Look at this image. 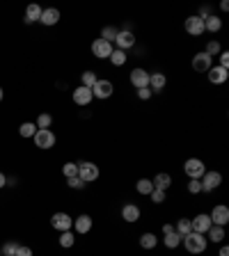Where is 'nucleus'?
I'll use <instances>...</instances> for the list:
<instances>
[{
    "instance_id": "21",
    "label": "nucleus",
    "mask_w": 229,
    "mask_h": 256,
    "mask_svg": "<svg viewBox=\"0 0 229 256\" xmlns=\"http://www.w3.org/2000/svg\"><path fill=\"white\" fill-rule=\"evenodd\" d=\"M152 183H153V190H163V192H168V190L172 188V176H170L168 172H158L152 179Z\"/></svg>"
},
{
    "instance_id": "48",
    "label": "nucleus",
    "mask_w": 229,
    "mask_h": 256,
    "mask_svg": "<svg viewBox=\"0 0 229 256\" xmlns=\"http://www.w3.org/2000/svg\"><path fill=\"white\" fill-rule=\"evenodd\" d=\"M2 96H5V91H2V87H0V101H2Z\"/></svg>"
},
{
    "instance_id": "36",
    "label": "nucleus",
    "mask_w": 229,
    "mask_h": 256,
    "mask_svg": "<svg viewBox=\"0 0 229 256\" xmlns=\"http://www.w3.org/2000/svg\"><path fill=\"white\" fill-rule=\"evenodd\" d=\"M37 128H51L53 126V114H48V112H41L37 117V124H35Z\"/></svg>"
},
{
    "instance_id": "37",
    "label": "nucleus",
    "mask_w": 229,
    "mask_h": 256,
    "mask_svg": "<svg viewBox=\"0 0 229 256\" xmlns=\"http://www.w3.org/2000/svg\"><path fill=\"white\" fill-rule=\"evenodd\" d=\"M16 249H19V245L14 240H7L0 247V252H2V256H16Z\"/></svg>"
},
{
    "instance_id": "23",
    "label": "nucleus",
    "mask_w": 229,
    "mask_h": 256,
    "mask_svg": "<svg viewBox=\"0 0 229 256\" xmlns=\"http://www.w3.org/2000/svg\"><path fill=\"white\" fill-rule=\"evenodd\" d=\"M222 30V18L220 16L211 14L209 18H204V32H211V35H215V32Z\"/></svg>"
},
{
    "instance_id": "4",
    "label": "nucleus",
    "mask_w": 229,
    "mask_h": 256,
    "mask_svg": "<svg viewBox=\"0 0 229 256\" xmlns=\"http://www.w3.org/2000/svg\"><path fill=\"white\" fill-rule=\"evenodd\" d=\"M78 176H80L85 183H94L101 176V169H99L96 163H92V160H83V163H78Z\"/></svg>"
},
{
    "instance_id": "5",
    "label": "nucleus",
    "mask_w": 229,
    "mask_h": 256,
    "mask_svg": "<svg viewBox=\"0 0 229 256\" xmlns=\"http://www.w3.org/2000/svg\"><path fill=\"white\" fill-rule=\"evenodd\" d=\"M114 94V85L113 80H106V78H99L94 87H92V96L99 98V101H108V98H113Z\"/></svg>"
},
{
    "instance_id": "1",
    "label": "nucleus",
    "mask_w": 229,
    "mask_h": 256,
    "mask_svg": "<svg viewBox=\"0 0 229 256\" xmlns=\"http://www.w3.org/2000/svg\"><path fill=\"white\" fill-rule=\"evenodd\" d=\"M181 245L186 247V252L192 256H199L204 254L206 247H209V240H206L204 234H195V231H191L188 236H183L181 238Z\"/></svg>"
},
{
    "instance_id": "16",
    "label": "nucleus",
    "mask_w": 229,
    "mask_h": 256,
    "mask_svg": "<svg viewBox=\"0 0 229 256\" xmlns=\"http://www.w3.org/2000/svg\"><path fill=\"white\" fill-rule=\"evenodd\" d=\"M191 224H192V231H195V234H204V236H206V231L213 226V224H211L209 213H197V215L191 219Z\"/></svg>"
},
{
    "instance_id": "39",
    "label": "nucleus",
    "mask_w": 229,
    "mask_h": 256,
    "mask_svg": "<svg viewBox=\"0 0 229 256\" xmlns=\"http://www.w3.org/2000/svg\"><path fill=\"white\" fill-rule=\"evenodd\" d=\"M165 197H168V192H163V190H152L149 199H152V203H163L165 201Z\"/></svg>"
},
{
    "instance_id": "40",
    "label": "nucleus",
    "mask_w": 229,
    "mask_h": 256,
    "mask_svg": "<svg viewBox=\"0 0 229 256\" xmlns=\"http://www.w3.org/2000/svg\"><path fill=\"white\" fill-rule=\"evenodd\" d=\"M186 190H188V195H202V183L199 181H188Z\"/></svg>"
},
{
    "instance_id": "3",
    "label": "nucleus",
    "mask_w": 229,
    "mask_h": 256,
    "mask_svg": "<svg viewBox=\"0 0 229 256\" xmlns=\"http://www.w3.org/2000/svg\"><path fill=\"white\" fill-rule=\"evenodd\" d=\"M55 142H57V137L51 128H37V133H35V146L41 151L46 149H53Z\"/></svg>"
},
{
    "instance_id": "18",
    "label": "nucleus",
    "mask_w": 229,
    "mask_h": 256,
    "mask_svg": "<svg viewBox=\"0 0 229 256\" xmlns=\"http://www.w3.org/2000/svg\"><path fill=\"white\" fill-rule=\"evenodd\" d=\"M168 87V75L163 71H156V73H149V90L153 94H160V91Z\"/></svg>"
},
{
    "instance_id": "20",
    "label": "nucleus",
    "mask_w": 229,
    "mask_h": 256,
    "mask_svg": "<svg viewBox=\"0 0 229 256\" xmlns=\"http://www.w3.org/2000/svg\"><path fill=\"white\" fill-rule=\"evenodd\" d=\"M39 23H44V25H57L60 23V9L55 7H48V9H41V16H39Z\"/></svg>"
},
{
    "instance_id": "28",
    "label": "nucleus",
    "mask_w": 229,
    "mask_h": 256,
    "mask_svg": "<svg viewBox=\"0 0 229 256\" xmlns=\"http://www.w3.org/2000/svg\"><path fill=\"white\" fill-rule=\"evenodd\" d=\"M108 60H110V64H113V67H124V64H126V60H129V55L124 53V51H119V48H114L113 55H110Z\"/></svg>"
},
{
    "instance_id": "27",
    "label": "nucleus",
    "mask_w": 229,
    "mask_h": 256,
    "mask_svg": "<svg viewBox=\"0 0 229 256\" xmlns=\"http://www.w3.org/2000/svg\"><path fill=\"white\" fill-rule=\"evenodd\" d=\"M39 16H41V7H39L37 2H32V5L25 7V18H23V21H25V23H35V21H39Z\"/></svg>"
},
{
    "instance_id": "44",
    "label": "nucleus",
    "mask_w": 229,
    "mask_h": 256,
    "mask_svg": "<svg viewBox=\"0 0 229 256\" xmlns=\"http://www.w3.org/2000/svg\"><path fill=\"white\" fill-rule=\"evenodd\" d=\"M172 231H174V224H163V236H168V234H172Z\"/></svg>"
},
{
    "instance_id": "9",
    "label": "nucleus",
    "mask_w": 229,
    "mask_h": 256,
    "mask_svg": "<svg viewBox=\"0 0 229 256\" xmlns=\"http://www.w3.org/2000/svg\"><path fill=\"white\" fill-rule=\"evenodd\" d=\"M113 51H114V46L108 44V41H103L101 37L92 41V55H94L96 60H108V57L113 55Z\"/></svg>"
},
{
    "instance_id": "32",
    "label": "nucleus",
    "mask_w": 229,
    "mask_h": 256,
    "mask_svg": "<svg viewBox=\"0 0 229 256\" xmlns=\"http://www.w3.org/2000/svg\"><path fill=\"white\" fill-rule=\"evenodd\" d=\"M76 245V236H74V231H62L60 234V247L69 249Z\"/></svg>"
},
{
    "instance_id": "8",
    "label": "nucleus",
    "mask_w": 229,
    "mask_h": 256,
    "mask_svg": "<svg viewBox=\"0 0 229 256\" xmlns=\"http://www.w3.org/2000/svg\"><path fill=\"white\" fill-rule=\"evenodd\" d=\"M209 218H211V224L227 226L229 224V206H225V203H218V206H213V208H211V213H209Z\"/></svg>"
},
{
    "instance_id": "25",
    "label": "nucleus",
    "mask_w": 229,
    "mask_h": 256,
    "mask_svg": "<svg viewBox=\"0 0 229 256\" xmlns=\"http://www.w3.org/2000/svg\"><path fill=\"white\" fill-rule=\"evenodd\" d=\"M152 190H153L152 179H137V183H135V192H137V195L149 197V195H152Z\"/></svg>"
},
{
    "instance_id": "38",
    "label": "nucleus",
    "mask_w": 229,
    "mask_h": 256,
    "mask_svg": "<svg viewBox=\"0 0 229 256\" xmlns=\"http://www.w3.org/2000/svg\"><path fill=\"white\" fill-rule=\"evenodd\" d=\"M67 183H69V188L71 190H85L87 188V183L80 179V176H74V179H67Z\"/></svg>"
},
{
    "instance_id": "17",
    "label": "nucleus",
    "mask_w": 229,
    "mask_h": 256,
    "mask_svg": "<svg viewBox=\"0 0 229 256\" xmlns=\"http://www.w3.org/2000/svg\"><path fill=\"white\" fill-rule=\"evenodd\" d=\"M206 78H209L211 85H225L229 80V71L222 67H211L206 71Z\"/></svg>"
},
{
    "instance_id": "7",
    "label": "nucleus",
    "mask_w": 229,
    "mask_h": 256,
    "mask_svg": "<svg viewBox=\"0 0 229 256\" xmlns=\"http://www.w3.org/2000/svg\"><path fill=\"white\" fill-rule=\"evenodd\" d=\"M135 41H137V37L131 30H119V32H117V37H114V44L113 46H117V48H119V51H124V53H129L131 48L135 46Z\"/></svg>"
},
{
    "instance_id": "35",
    "label": "nucleus",
    "mask_w": 229,
    "mask_h": 256,
    "mask_svg": "<svg viewBox=\"0 0 229 256\" xmlns=\"http://www.w3.org/2000/svg\"><path fill=\"white\" fill-rule=\"evenodd\" d=\"M62 174H64V179L78 176V163H64V165H62Z\"/></svg>"
},
{
    "instance_id": "33",
    "label": "nucleus",
    "mask_w": 229,
    "mask_h": 256,
    "mask_svg": "<svg viewBox=\"0 0 229 256\" xmlns=\"http://www.w3.org/2000/svg\"><path fill=\"white\" fill-rule=\"evenodd\" d=\"M117 28H114V25H106V28H103V30H101V39H103V41H108V44H114V37H117Z\"/></svg>"
},
{
    "instance_id": "10",
    "label": "nucleus",
    "mask_w": 229,
    "mask_h": 256,
    "mask_svg": "<svg viewBox=\"0 0 229 256\" xmlns=\"http://www.w3.org/2000/svg\"><path fill=\"white\" fill-rule=\"evenodd\" d=\"M51 226L53 229H57V231H71V226H74V218L69 215V213H53L51 215Z\"/></svg>"
},
{
    "instance_id": "2",
    "label": "nucleus",
    "mask_w": 229,
    "mask_h": 256,
    "mask_svg": "<svg viewBox=\"0 0 229 256\" xmlns=\"http://www.w3.org/2000/svg\"><path fill=\"white\" fill-rule=\"evenodd\" d=\"M206 172V165L202 158H188L183 163V174L191 179V181H199Z\"/></svg>"
},
{
    "instance_id": "15",
    "label": "nucleus",
    "mask_w": 229,
    "mask_h": 256,
    "mask_svg": "<svg viewBox=\"0 0 229 256\" xmlns=\"http://www.w3.org/2000/svg\"><path fill=\"white\" fill-rule=\"evenodd\" d=\"M71 98H74V103H76V106H80V108H87L92 101H94V96H92V90L83 87V85H78L76 90H74Z\"/></svg>"
},
{
    "instance_id": "19",
    "label": "nucleus",
    "mask_w": 229,
    "mask_h": 256,
    "mask_svg": "<svg viewBox=\"0 0 229 256\" xmlns=\"http://www.w3.org/2000/svg\"><path fill=\"white\" fill-rule=\"evenodd\" d=\"M92 226H94L92 215H78V218L74 219V229H76L78 236H87L92 231Z\"/></svg>"
},
{
    "instance_id": "22",
    "label": "nucleus",
    "mask_w": 229,
    "mask_h": 256,
    "mask_svg": "<svg viewBox=\"0 0 229 256\" xmlns=\"http://www.w3.org/2000/svg\"><path fill=\"white\" fill-rule=\"evenodd\" d=\"M140 247L142 249H147V252H152V249H156L158 247V236L156 234H152V231H145V234L140 236Z\"/></svg>"
},
{
    "instance_id": "11",
    "label": "nucleus",
    "mask_w": 229,
    "mask_h": 256,
    "mask_svg": "<svg viewBox=\"0 0 229 256\" xmlns=\"http://www.w3.org/2000/svg\"><path fill=\"white\" fill-rule=\"evenodd\" d=\"M129 80L135 90H145V87H149V71L142 67H135L129 73Z\"/></svg>"
},
{
    "instance_id": "45",
    "label": "nucleus",
    "mask_w": 229,
    "mask_h": 256,
    "mask_svg": "<svg viewBox=\"0 0 229 256\" xmlns=\"http://www.w3.org/2000/svg\"><path fill=\"white\" fill-rule=\"evenodd\" d=\"M218 256H229V245H222L220 252H218Z\"/></svg>"
},
{
    "instance_id": "46",
    "label": "nucleus",
    "mask_w": 229,
    "mask_h": 256,
    "mask_svg": "<svg viewBox=\"0 0 229 256\" xmlns=\"http://www.w3.org/2000/svg\"><path fill=\"white\" fill-rule=\"evenodd\" d=\"M5 185H7V176H5V174L0 172V190L5 188Z\"/></svg>"
},
{
    "instance_id": "29",
    "label": "nucleus",
    "mask_w": 229,
    "mask_h": 256,
    "mask_svg": "<svg viewBox=\"0 0 229 256\" xmlns=\"http://www.w3.org/2000/svg\"><path fill=\"white\" fill-rule=\"evenodd\" d=\"M96 80H99V75L94 73V71H90V69H87V71H83V73H80V85H83V87H87V90H92V87H94V83H96Z\"/></svg>"
},
{
    "instance_id": "24",
    "label": "nucleus",
    "mask_w": 229,
    "mask_h": 256,
    "mask_svg": "<svg viewBox=\"0 0 229 256\" xmlns=\"http://www.w3.org/2000/svg\"><path fill=\"white\" fill-rule=\"evenodd\" d=\"M227 238V234H225V226H211L209 231H206V240L209 242H222Z\"/></svg>"
},
{
    "instance_id": "49",
    "label": "nucleus",
    "mask_w": 229,
    "mask_h": 256,
    "mask_svg": "<svg viewBox=\"0 0 229 256\" xmlns=\"http://www.w3.org/2000/svg\"><path fill=\"white\" fill-rule=\"evenodd\" d=\"M0 256H2V252H0Z\"/></svg>"
},
{
    "instance_id": "47",
    "label": "nucleus",
    "mask_w": 229,
    "mask_h": 256,
    "mask_svg": "<svg viewBox=\"0 0 229 256\" xmlns=\"http://www.w3.org/2000/svg\"><path fill=\"white\" fill-rule=\"evenodd\" d=\"M220 9H222V12H229V2H227V0H220Z\"/></svg>"
},
{
    "instance_id": "14",
    "label": "nucleus",
    "mask_w": 229,
    "mask_h": 256,
    "mask_svg": "<svg viewBox=\"0 0 229 256\" xmlns=\"http://www.w3.org/2000/svg\"><path fill=\"white\" fill-rule=\"evenodd\" d=\"M119 215H122L124 222H129V224H135L137 219L142 218V211H140V206H137V203L129 201V203H124V206H122Z\"/></svg>"
},
{
    "instance_id": "12",
    "label": "nucleus",
    "mask_w": 229,
    "mask_h": 256,
    "mask_svg": "<svg viewBox=\"0 0 229 256\" xmlns=\"http://www.w3.org/2000/svg\"><path fill=\"white\" fill-rule=\"evenodd\" d=\"M183 30L188 32L191 37H202V35H204V18H199L197 14L188 16L186 23H183Z\"/></svg>"
},
{
    "instance_id": "13",
    "label": "nucleus",
    "mask_w": 229,
    "mask_h": 256,
    "mask_svg": "<svg viewBox=\"0 0 229 256\" xmlns=\"http://www.w3.org/2000/svg\"><path fill=\"white\" fill-rule=\"evenodd\" d=\"M191 67H192V71H195V73H206L209 69L213 67V57H209L204 51H202V53H195V55H192Z\"/></svg>"
},
{
    "instance_id": "30",
    "label": "nucleus",
    "mask_w": 229,
    "mask_h": 256,
    "mask_svg": "<svg viewBox=\"0 0 229 256\" xmlns=\"http://www.w3.org/2000/svg\"><path fill=\"white\" fill-rule=\"evenodd\" d=\"M163 245L168 249H176L179 245H181V236L176 234V231H172V234H168V236H163Z\"/></svg>"
},
{
    "instance_id": "34",
    "label": "nucleus",
    "mask_w": 229,
    "mask_h": 256,
    "mask_svg": "<svg viewBox=\"0 0 229 256\" xmlns=\"http://www.w3.org/2000/svg\"><path fill=\"white\" fill-rule=\"evenodd\" d=\"M204 53L209 55V57H213V55H220V53H222V46H220V41H218V39H211V41L206 44Z\"/></svg>"
},
{
    "instance_id": "31",
    "label": "nucleus",
    "mask_w": 229,
    "mask_h": 256,
    "mask_svg": "<svg viewBox=\"0 0 229 256\" xmlns=\"http://www.w3.org/2000/svg\"><path fill=\"white\" fill-rule=\"evenodd\" d=\"M35 133H37V126L32 121H23L21 126H19V135L21 137H35Z\"/></svg>"
},
{
    "instance_id": "42",
    "label": "nucleus",
    "mask_w": 229,
    "mask_h": 256,
    "mask_svg": "<svg viewBox=\"0 0 229 256\" xmlns=\"http://www.w3.org/2000/svg\"><path fill=\"white\" fill-rule=\"evenodd\" d=\"M135 96L140 98V101H149V98L153 96V91L149 90V87H145V90H135Z\"/></svg>"
},
{
    "instance_id": "41",
    "label": "nucleus",
    "mask_w": 229,
    "mask_h": 256,
    "mask_svg": "<svg viewBox=\"0 0 229 256\" xmlns=\"http://www.w3.org/2000/svg\"><path fill=\"white\" fill-rule=\"evenodd\" d=\"M218 67H222V69H227L229 71V51H222V53L218 55Z\"/></svg>"
},
{
    "instance_id": "43",
    "label": "nucleus",
    "mask_w": 229,
    "mask_h": 256,
    "mask_svg": "<svg viewBox=\"0 0 229 256\" xmlns=\"http://www.w3.org/2000/svg\"><path fill=\"white\" fill-rule=\"evenodd\" d=\"M16 256H32V249L25 247V245H19V249H16Z\"/></svg>"
},
{
    "instance_id": "26",
    "label": "nucleus",
    "mask_w": 229,
    "mask_h": 256,
    "mask_svg": "<svg viewBox=\"0 0 229 256\" xmlns=\"http://www.w3.org/2000/svg\"><path fill=\"white\" fill-rule=\"evenodd\" d=\"M174 231H176V234H179V236H181V238H183V236H188V234H191V231H192L191 218H179V219H176Z\"/></svg>"
},
{
    "instance_id": "6",
    "label": "nucleus",
    "mask_w": 229,
    "mask_h": 256,
    "mask_svg": "<svg viewBox=\"0 0 229 256\" xmlns=\"http://www.w3.org/2000/svg\"><path fill=\"white\" fill-rule=\"evenodd\" d=\"M199 183H202V192H213L222 185V174L215 172V169H206L204 176L199 179Z\"/></svg>"
}]
</instances>
